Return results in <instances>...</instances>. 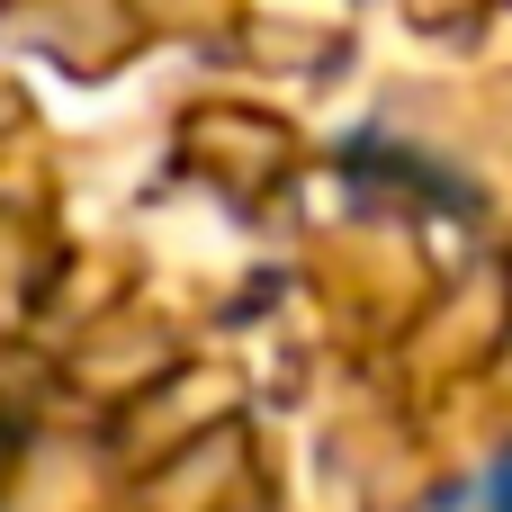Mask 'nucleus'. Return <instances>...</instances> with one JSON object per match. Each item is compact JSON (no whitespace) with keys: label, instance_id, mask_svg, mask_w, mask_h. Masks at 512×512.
Here are the masks:
<instances>
[{"label":"nucleus","instance_id":"obj_1","mask_svg":"<svg viewBox=\"0 0 512 512\" xmlns=\"http://www.w3.org/2000/svg\"><path fill=\"white\" fill-rule=\"evenodd\" d=\"M468 512H512V459H504V468H486V486L468 495Z\"/></svg>","mask_w":512,"mask_h":512}]
</instances>
